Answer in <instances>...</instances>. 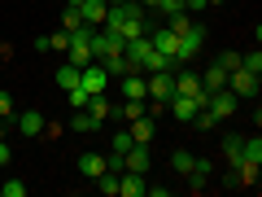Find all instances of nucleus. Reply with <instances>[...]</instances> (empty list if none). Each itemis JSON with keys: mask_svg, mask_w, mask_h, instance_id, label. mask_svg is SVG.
I'll return each instance as SVG.
<instances>
[{"mask_svg": "<svg viewBox=\"0 0 262 197\" xmlns=\"http://www.w3.org/2000/svg\"><path fill=\"white\" fill-rule=\"evenodd\" d=\"M192 162H196V158H192L188 149H175V153H170V167H175L184 180H188V171H192Z\"/></svg>", "mask_w": 262, "mask_h": 197, "instance_id": "20", "label": "nucleus"}, {"mask_svg": "<svg viewBox=\"0 0 262 197\" xmlns=\"http://www.w3.org/2000/svg\"><path fill=\"white\" fill-rule=\"evenodd\" d=\"M196 110H201V105H196V96H184V92H175V96L166 101V114H170V119H179V123H192Z\"/></svg>", "mask_w": 262, "mask_h": 197, "instance_id": "7", "label": "nucleus"}, {"mask_svg": "<svg viewBox=\"0 0 262 197\" xmlns=\"http://www.w3.org/2000/svg\"><path fill=\"white\" fill-rule=\"evenodd\" d=\"M105 5H122V0H105Z\"/></svg>", "mask_w": 262, "mask_h": 197, "instance_id": "36", "label": "nucleus"}, {"mask_svg": "<svg viewBox=\"0 0 262 197\" xmlns=\"http://www.w3.org/2000/svg\"><path fill=\"white\" fill-rule=\"evenodd\" d=\"M144 193H149V180L140 171H122L118 175V197H144Z\"/></svg>", "mask_w": 262, "mask_h": 197, "instance_id": "8", "label": "nucleus"}, {"mask_svg": "<svg viewBox=\"0 0 262 197\" xmlns=\"http://www.w3.org/2000/svg\"><path fill=\"white\" fill-rule=\"evenodd\" d=\"M227 92H236L241 101H245V96H258V75H253V70H245V66L227 70Z\"/></svg>", "mask_w": 262, "mask_h": 197, "instance_id": "2", "label": "nucleus"}, {"mask_svg": "<svg viewBox=\"0 0 262 197\" xmlns=\"http://www.w3.org/2000/svg\"><path fill=\"white\" fill-rule=\"evenodd\" d=\"M223 158L232 162V167H241V136H227L223 141Z\"/></svg>", "mask_w": 262, "mask_h": 197, "instance_id": "23", "label": "nucleus"}, {"mask_svg": "<svg viewBox=\"0 0 262 197\" xmlns=\"http://www.w3.org/2000/svg\"><path fill=\"white\" fill-rule=\"evenodd\" d=\"M83 110L88 114H96V119H110V114H114V105H110V96H105V92H96V96H88V105H83Z\"/></svg>", "mask_w": 262, "mask_h": 197, "instance_id": "19", "label": "nucleus"}, {"mask_svg": "<svg viewBox=\"0 0 262 197\" xmlns=\"http://www.w3.org/2000/svg\"><path fill=\"white\" fill-rule=\"evenodd\" d=\"M241 66H245V70H253V75H262V53H258V48H253V53H245Z\"/></svg>", "mask_w": 262, "mask_h": 197, "instance_id": "28", "label": "nucleus"}, {"mask_svg": "<svg viewBox=\"0 0 262 197\" xmlns=\"http://www.w3.org/2000/svg\"><path fill=\"white\" fill-rule=\"evenodd\" d=\"M105 9H110L105 0H83V5H79V18L92 22V27H101V22H105Z\"/></svg>", "mask_w": 262, "mask_h": 197, "instance_id": "17", "label": "nucleus"}, {"mask_svg": "<svg viewBox=\"0 0 262 197\" xmlns=\"http://www.w3.org/2000/svg\"><path fill=\"white\" fill-rule=\"evenodd\" d=\"M122 171H140V175H149V145H131V149L122 153Z\"/></svg>", "mask_w": 262, "mask_h": 197, "instance_id": "12", "label": "nucleus"}, {"mask_svg": "<svg viewBox=\"0 0 262 197\" xmlns=\"http://www.w3.org/2000/svg\"><path fill=\"white\" fill-rule=\"evenodd\" d=\"M153 131H158V127H153V119H149V114L131 119V141H136V145H149V141H153Z\"/></svg>", "mask_w": 262, "mask_h": 197, "instance_id": "16", "label": "nucleus"}, {"mask_svg": "<svg viewBox=\"0 0 262 197\" xmlns=\"http://www.w3.org/2000/svg\"><path fill=\"white\" fill-rule=\"evenodd\" d=\"M201 48H206V27H196V22H188V27L179 31V53H175V70H179V66H188V62H192L196 53H201Z\"/></svg>", "mask_w": 262, "mask_h": 197, "instance_id": "1", "label": "nucleus"}, {"mask_svg": "<svg viewBox=\"0 0 262 197\" xmlns=\"http://www.w3.org/2000/svg\"><path fill=\"white\" fill-rule=\"evenodd\" d=\"M79 84H83V92H105V88H110V70H105L101 62H88L83 70H79Z\"/></svg>", "mask_w": 262, "mask_h": 197, "instance_id": "3", "label": "nucleus"}, {"mask_svg": "<svg viewBox=\"0 0 262 197\" xmlns=\"http://www.w3.org/2000/svg\"><path fill=\"white\" fill-rule=\"evenodd\" d=\"M175 92L196 96V92H201V75H196V70H188V66H179V70H175Z\"/></svg>", "mask_w": 262, "mask_h": 197, "instance_id": "14", "label": "nucleus"}, {"mask_svg": "<svg viewBox=\"0 0 262 197\" xmlns=\"http://www.w3.org/2000/svg\"><path fill=\"white\" fill-rule=\"evenodd\" d=\"M66 96H70V110H83V105H88V96H92V92H83V84H79V88H70Z\"/></svg>", "mask_w": 262, "mask_h": 197, "instance_id": "27", "label": "nucleus"}, {"mask_svg": "<svg viewBox=\"0 0 262 197\" xmlns=\"http://www.w3.org/2000/svg\"><path fill=\"white\" fill-rule=\"evenodd\" d=\"M0 197H27V184L22 180H5L0 184Z\"/></svg>", "mask_w": 262, "mask_h": 197, "instance_id": "26", "label": "nucleus"}, {"mask_svg": "<svg viewBox=\"0 0 262 197\" xmlns=\"http://www.w3.org/2000/svg\"><path fill=\"white\" fill-rule=\"evenodd\" d=\"M0 119H13V101H9V92H0Z\"/></svg>", "mask_w": 262, "mask_h": 197, "instance_id": "32", "label": "nucleus"}, {"mask_svg": "<svg viewBox=\"0 0 262 197\" xmlns=\"http://www.w3.org/2000/svg\"><path fill=\"white\" fill-rule=\"evenodd\" d=\"M57 84H61L66 92H70V88H79V66H70V62H66L61 70H57Z\"/></svg>", "mask_w": 262, "mask_h": 197, "instance_id": "21", "label": "nucleus"}, {"mask_svg": "<svg viewBox=\"0 0 262 197\" xmlns=\"http://www.w3.org/2000/svg\"><path fill=\"white\" fill-rule=\"evenodd\" d=\"M144 79H149V96L158 105H166L175 96V70H158V75H144Z\"/></svg>", "mask_w": 262, "mask_h": 197, "instance_id": "4", "label": "nucleus"}, {"mask_svg": "<svg viewBox=\"0 0 262 197\" xmlns=\"http://www.w3.org/2000/svg\"><path fill=\"white\" fill-rule=\"evenodd\" d=\"M122 101H149V79H144V70L122 75Z\"/></svg>", "mask_w": 262, "mask_h": 197, "instance_id": "6", "label": "nucleus"}, {"mask_svg": "<svg viewBox=\"0 0 262 197\" xmlns=\"http://www.w3.org/2000/svg\"><path fill=\"white\" fill-rule=\"evenodd\" d=\"M13 123H18L22 136H39V131L48 127V123H44V110H22V114H13Z\"/></svg>", "mask_w": 262, "mask_h": 197, "instance_id": "10", "label": "nucleus"}, {"mask_svg": "<svg viewBox=\"0 0 262 197\" xmlns=\"http://www.w3.org/2000/svg\"><path fill=\"white\" fill-rule=\"evenodd\" d=\"M66 5H70V9H79V5H83V0H66Z\"/></svg>", "mask_w": 262, "mask_h": 197, "instance_id": "34", "label": "nucleus"}, {"mask_svg": "<svg viewBox=\"0 0 262 197\" xmlns=\"http://www.w3.org/2000/svg\"><path fill=\"white\" fill-rule=\"evenodd\" d=\"M118 114L131 123V119H140V114H149V105H144V101H122V110H118Z\"/></svg>", "mask_w": 262, "mask_h": 197, "instance_id": "25", "label": "nucleus"}, {"mask_svg": "<svg viewBox=\"0 0 262 197\" xmlns=\"http://www.w3.org/2000/svg\"><path fill=\"white\" fill-rule=\"evenodd\" d=\"M149 44L158 48V53H166L170 62H175V53H179V35L170 27H158V31H149Z\"/></svg>", "mask_w": 262, "mask_h": 197, "instance_id": "9", "label": "nucleus"}, {"mask_svg": "<svg viewBox=\"0 0 262 197\" xmlns=\"http://www.w3.org/2000/svg\"><path fill=\"white\" fill-rule=\"evenodd\" d=\"M96 127H101V119H96V114H88V110H75V119H70V131H79V136H92Z\"/></svg>", "mask_w": 262, "mask_h": 197, "instance_id": "18", "label": "nucleus"}, {"mask_svg": "<svg viewBox=\"0 0 262 197\" xmlns=\"http://www.w3.org/2000/svg\"><path fill=\"white\" fill-rule=\"evenodd\" d=\"M219 88H227V70H223V66L214 62V66L206 70V75H201V92H206V96H214Z\"/></svg>", "mask_w": 262, "mask_h": 197, "instance_id": "15", "label": "nucleus"}, {"mask_svg": "<svg viewBox=\"0 0 262 197\" xmlns=\"http://www.w3.org/2000/svg\"><path fill=\"white\" fill-rule=\"evenodd\" d=\"M9 153H13V149L5 145V136H0V167H9Z\"/></svg>", "mask_w": 262, "mask_h": 197, "instance_id": "33", "label": "nucleus"}, {"mask_svg": "<svg viewBox=\"0 0 262 197\" xmlns=\"http://www.w3.org/2000/svg\"><path fill=\"white\" fill-rule=\"evenodd\" d=\"M206 5H223V0H206Z\"/></svg>", "mask_w": 262, "mask_h": 197, "instance_id": "35", "label": "nucleus"}, {"mask_svg": "<svg viewBox=\"0 0 262 197\" xmlns=\"http://www.w3.org/2000/svg\"><path fill=\"white\" fill-rule=\"evenodd\" d=\"M105 171H110V158H105V153H83V158H79V175L83 180H96V175H105Z\"/></svg>", "mask_w": 262, "mask_h": 197, "instance_id": "13", "label": "nucleus"}, {"mask_svg": "<svg viewBox=\"0 0 262 197\" xmlns=\"http://www.w3.org/2000/svg\"><path fill=\"white\" fill-rule=\"evenodd\" d=\"M236 105H241V96H236V92H227V88H219V92L206 101V110L214 114V119H232V114H236Z\"/></svg>", "mask_w": 262, "mask_h": 197, "instance_id": "5", "label": "nucleus"}, {"mask_svg": "<svg viewBox=\"0 0 262 197\" xmlns=\"http://www.w3.org/2000/svg\"><path fill=\"white\" fill-rule=\"evenodd\" d=\"M241 167H262V136H241Z\"/></svg>", "mask_w": 262, "mask_h": 197, "instance_id": "11", "label": "nucleus"}, {"mask_svg": "<svg viewBox=\"0 0 262 197\" xmlns=\"http://www.w3.org/2000/svg\"><path fill=\"white\" fill-rule=\"evenodd\" d=\"M219 66H223V70H236V66H241V53H219Z\"/></svg>", "mask_w": 262, "mask_h": 197, "instance_id": "31", "label": "nucleus"}, {"mask_svg": "<svg viewBox=\"0 0 262 197\" xmlns=\"http://www.w3.org/2000/svg\"><path fill=\"white\" fill-rule=\"evenodd\" d=\"M153 9H162V13H179V9H184V0H153Z\"/></svg>", "mask_w": 262, "mask_h": 197, "instance_id": "30", "label": "nucleus"}, {"mask_svg": "<svg viewBox=\"0 0 262 197\" xmlns=\"http://www.w3.org/2000/svg\"><path fill=\"white\" fill-rule=\"evenodd\" d=\"M96 188H101L105 197H118V171H105V175H96Z\"/></svg>", "mask_w": 262, "mask_h": 197, "instance_id": "22", "label": "nucleus"}, {"mask_svg": "<svg viewBox=\"0 0 262 197\" xmlns=\"http://www.w3.org/2000/svg\"><path fill=\"white\" fill-rule=\"evenodd\" d=\"M79 22H83V18H79V9H66V18H61V31H66V35H70V31H75Z\"/></svg>", "mask_w": 262, "mask_h": 197, "instance_id": "29", "label": "nucleus"}, {"mask_svg": "<svg viewBox=\"0 0 262 197\" xmlns=\"http://www.w3.org/2000/svg\"><path fill=\"white\" fill-rule=\"evenodd\" d=\"M131 145H136V141H131V131H118V136H114V145H110V158H122Z\"/></svg>", "mask_w": 262, "mask_h": 197, "instance_id": "24", "label": "nucleus"}]
</instances>
